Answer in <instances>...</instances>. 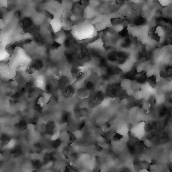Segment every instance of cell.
<instances>
[{
    "instance_id": "cell-1",
    "label": "cell",
    "mask_w": 172,
    "mask_h": 172,
    "mask_svg": "<svg viewBox=\"0 0 172 172\" xmlns=\"http://www.w3.org/2000/svg\"><path fill=\"white\" fill-rule=\"evenodd\" d=\"M50 24L55 33L60 31L62 28L63 26V21L59 17L56 16L50 21Z\"/></svg>"
},
{
    "instance_id": "cell-2",
    "label": "cell",
    "mask_w": 172,
    "mask_h": 172,
    "mask_svg": "<svg viewBox=\"0 0 172 172\" xmlns=\"http://www.w3.org/2000/svg\"><path fill=\"white\" fill-rule=\"evenodd\" d=\"M91 90L87 88H83L80 89L78 91L79 97L81 99H85L88 98L90 95Z\"/></svg>"
},
{
    "instance_id": "cell-3",
    "label": "cell",
    "mask_w": 172,
    "mask_h": 172,
    "mask_svg": "<svg viewBox=\"0 0 172 172\" xmlns=\"http://www.w3.org/2000/svg\"><path fill=\"white\" fill-rule=\"evenodd\" d=\"M16 141L14 139L11 140L8 144L6 145V148L8 150H12L16 147Z\"/></svg>"
},
{
    "instance_id": "cell-4",
    "label": "cell",
    "mask_w": 172,
    "mask_h": 172,
    "mask_svg": "<svg viewBox=\"0 0 172 172\" xmlns=\"http://www.w3.org/2000/svg\"><path fill=\"white\" fill-rule=\"evenodd\" d=\"M159 3L163 7H165L171 3L172 0H158Z\"/></svg>"
},
{
    "instance_id": "cell-5",
    "label": "cell",
    "mask_w": 172,
    "mask_h": 172,
    "mask_svg": "<svg viewBox=\"0 0 172 172\" xmlns=\"http://www.w3.org/2000/svg\"><path fill=\"white\" fill-rule=\"evenodd\" d=\"M8 6V0H0V8H7Z\"/></svg>"
},
{
    "instance_id": "cell-6",
    "label": "cell",
    "mask_w": 172,
    "mask_h": 172,
    "mask_svg": "<svg viewBox=\"0 0 172 172\" xmlns=\"http://www.w3.org/2000/svg\"><path fill=\"white\" fill-rule=\"evenodd\" d=\"M5 25L3 19L0 18V29H3L5 27Z\"/></svg>"
},
{
    "instance_id": "cell-7",
    "label": "cell",
    "mask_w": 172,
    "mask_h": 172,
    "mask_svg": "<svg viewBox=\"0 0 172 172\" xmlns=\"http://www.w3.org/2000/svg\"><path fill=\"white\" fill-rule=\"evenodd\" d=\"M128 1L132 3L138 4L140 3L141 0H128Z\"/></svg>"
},
{
    "instance_id": "cell-8",
    "label": "cell",
    "mask_w": 172,
    "mask_h": 172,
    "mask_svg": "<svg viewBox=\"0 0 172 172\" xmlns=\"http://www.w3.org/2000/svg\"><path fill=\"white\" fill-rule=\"evenodd\" d=\"M76 16L75 15H72L70 17L71 20L72 21H75L77 19H76Z\"/></svg>"
},
{
    "instance_id": "cell-9",
    "label": "cell",
    "mask_w": 172,
    "mask_h": 172,
    "mask_svg": "<svg viewBox=\"0 0 172 172\" xmlns=\"http://www.w3.org/2000/svg\"><path fill=\"white\" fill-rule=\"evenodd\" d=\"M81 1V0H72V1L74 3H77Z\"/></svg>"
}]
</instances>
